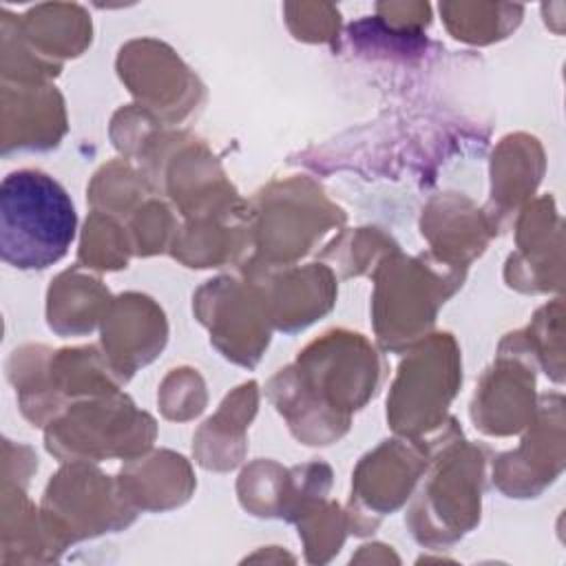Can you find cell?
Here are the masks:
<instances>
[{
    "mask_svg": "<svg viewBox=\"0 0 566 566\" xmlns=\"http://www.w3.org/2000/svg\"><path fill=\"white\" fill-rule=\"evenodd\" d=\"M108 287L82 265L57 274L46 292V323L57 336H84L102 325L111 307Z\"/></svg>",
    "mask_w": 566,
    "mask_h": 566,
    "instance_id": "obj_25",
    "label": "cell"
},
{
    "mask_svg": "<svg viewBox=\"0 0 566 566\" xmlns=\"http://www.w3.org/2000/svg\"><path fill=\"white\" fill-rule=\"evenodd\" d=\"M382 354L358 332L329 329L279 369L265 394L292 436L307 447L338 442L385 378Z\"/></svg>",
    "mask_w": 566,
    "mask_h": 566,
    "instance_id": "obj_1",
    "label": "cell"
},
{
    "mask_svg": "<svg viewBox=\"0 0 566 566\" xmlns=\"http://www.w3.org/2000/svg\"><path fill=\"white\" fill-rule=\"evenodd\" d=\"M535 409V367L500 345L495 363L475 387L471 400L473 424L486 436H513L531 424Z\"/></svg>",
    "mask_w": 566,
    "mask_h": 566,
    "instance_id": "obj_15",
    "label": "cell"
},
{
    "mask_svg": "<svg viewBox=\"0 0 566 566\" xmlns=\"http://www.w3.org/2000/svg\"><path fill=\"white\" fill-rule=\"evenodd\" d=\"M486 447L462 438L449 418L436 431V449L405 515L416 542L440 548L462 539L480 522Z\"/></svg>",
    "mask_w": 566,
    "mask_h": 566,
    "instance_id": "obj_2",
    "label": "cell"
},
{
    "mask_svg": "<svg viewBox=\"0 0 566 566\" xmlns=\"http://www.w3.org/2000/svg\"><path fill=\"white\" fill-rule=\"evenodd\" d=\"M462 385V354L451 332H431L407 352L387 396V422L402 438H429L449 420Z\"/></svg>",
    "mask_w": 566,
    "mask_h": 566,
    "instance_id": "obj_8",
    "label": "cell"
},
{
    "mask_svg": "<svg viewBox=\"0 0 566 566\" xmlns=\"http://www.w3.org/2000/svg\"><path fill=\"white\" fill-rule=\"evenodd\" d=\"M192 312L210 332V343L223 358L252 369L272 338L261 292L254 283L234 276L206 281L192 294Z\"/></svg>",
    "mask_w": 566,
    "mask_h": 566,
    "instance_id": "obj_11",
    "label": "cell"
},
{
    "mask_svg": "<svg viewBox=\"0 0 566 566\" xmlns=\"http://www.w3.org/2000/svg\"><path fill=\"white\" fill-rule=\"evenodd\" d=\"M157 438V422L122 391L71 402L44 427V444L60 462L133 460Z\"/></svg>",
    "mask_w": 566,
    "mask_h": 566,
    "instance_id": "obj_7",
    "label": "cell"
},
{
    "mask_svg": "<svg viewBox=\"0 0 566 566\" xmlns=\"http://www.w3.org/2000/svg\"><path fill=\"white\" fill-rule=\"evenodd\" d=\"M259 385L248 380L232 389L214 416H210L192 436V455L208 471L234 469L245 451V431L256 416Z\"/></svg>",
    "mask_w": 566,
    "mask_h": 566,
    "instance_id": "obj_20",
    "label": "cell"
},
{
    "mask_svg": "<svg viewBox=\"0 0 566 566\" xmlns=\"http://www.w3.org/2000/svg\"><path fill=\"white\" fill-rule=\"evenodd\" d=\"M150 181L126 159H113L104 164L86 188L91 208L115 219H128L146 199H150Z\"/></svg>",
    "mask_w": 566,
    "mask_h": 566,
    "instance_id": "obj_28",
    "label": "cell"
},
{
    "mask_svg": "<svg viewBox=\"0 0 566 566\" xmlns=\"http://www.w3.org/2000/svg\"><path fill=\"white\" fill-rule=\"evenodd\" d=\"M40 511L62 551L80 539L122 531L139 513L124 495L117 478L104 475L82 460L64 462L51 475Z\"/></svg>",
    "mask_w": 566,
    "mask_h": 566,
    "instance_id": "obj_9",
    "label": "cell"
},
{
    "mask_svg": "<svg viewBox=\"0 0 566 566\" xmlns=\"http://www.w3.org/2000/svg\"><path fill=\"white\" fill-rule=\"evenodd\" d=\"M117 482L137 511L159 513L188 502L197 486L188 460L168 449L126 460Z\"/></svg>",
    "mask_w": 566,
    "mask_h": 566,
    "instance_id": "obj_21",
    "label": "cell"
},
{
    "mask_svg": "<svg viewBox=\"0 0 566 566\" xmlns=\"http://www.w3.org/2000/svg\"><path fill=\"white\" fill-rule=\"evenodd\" d=\"M168 340L164 310L146 294L126 292L111 301L102 318V352L122 385L153 363Z\"/></svg>",
    "mask_w": 566,
    "mask_h": 566,
    "instance_id": "obj_16",
    "label": "cell"
},
{
    "mask_svg": "<svg viewBox=\"0 0 566 566\" xmlns=\"http://www.w3.org/2000/svg\"><path fill=\"white\" fill-rule=\"evenodd\" d=\"M544 150L533 135L513 133L500 139L491 159L489 217L500 228L528 203L544 175Z\"/></svg>",
    "mask_w": 566,
    "mask_h": 566,
    "instance_id": "obj_22",
    "label": "cell"
},
{
    "mask_svg": "<svg viewBox=\"0 0 566 566\" xmlns=\"http://www.w3.org/2000/svg\"><path fill=\"white\" fill-rule=\"evenodd\" d=\"M562 469L564 400L562 394H548L537 400L520 447L493 458V482L506 497H537Z\"/></svg>",
    "mask_w": 566,
    "mask_h": 566,
    "instance_id": "obj_14",
    "label": "cell"
},
{
    "mask_svg": "<svg viewBox=\"0 0 566 566\" xmlns=\"http://www.w3.org/2000/svg\"><path fill=\"white\" fill-rule=\"evenodd\" d=\"M250 245V206L234 214L186 219L170 254L186 268H221L237 261Z\"/></svg>",
    "mask_w": 566,
    "mask_h": 566,
    "instance_id": "obj_24",
    "label": "cell"
},
{
    "mask_svg": "<svg viewBox=\"0 0 566 566\" xmlns=\"http://www.w3.org/2000/svg\"><path fill=\"white\" fill-rule=\"evenodd\" d=\"M241 272L261 292L272 327L285 334L305 329L336 303V274L323 263L268 268L248 259Z\"/></svg>",
    "mask_w": 566,
    "mask_h": 566,
    "instance_id": "obj_13",
    "label": "cell"
},
{
    "mask_svg": "<svg viewBox=\"0 0 566 566\" xmlns=\"http://www.w3.org/2000/svg\"><path fill=\"white\" fill-rule=\"evenodd\" d=\"M497 230L486 210H480L471 199L458 192L433 197L427 208H422L420 217V232L431 245L429 252L458 268H469V263L486 250Z\"/></svg>",
    "mask_w": 566,
    "mask_h": 566,
    "instance_id": "obj_19",
    "label": "cell"
},
{
    "mask_svg": "<svg viewBox=\"0 0 566 566\" xmlns=\"http://www.w3.org/2000/svg\"><path fill=\"white\" fill-rule=\"evenodd\" d=\"M396 250L398 243L378 228H356L334 239L323 256L334 259L336 268L343 270V276H356L376 270V265Z\"/></svg>",
    "mask_w": 566,
    "mask_h": 566,
    "instance_id": "obj_31",
    "label": "cell"
},
{
    "mask_svg": "<svg viewBox=\"0 0 566 566\" xmlns=\"http://www.w3.org/2000/svg\"><path fill=\"white\" fill-rule=\"evenodd\" d=\"M133 254V243L126 232V226L119 219L91 210L86 217L80 250H77V265L93 268V270H122L128 265Z\"/></svg>",
    "mask_w": 566,
    "mask_h": 566,
    "instance_id": "obj_29",
    "label": "cell"
},
{
    "mask_svg": "<svg viewBox=\"0 0 566 566\" xmlns=\"http://www.w3.org/2000/svg\"><path fill=\"white\" fill-rule=\"evenodd\" d=\"M248 206L250 261L268 268L294 265L345 223V212L307 177L272 181Z\"/></svg>",
    "mask_w": 566,
    "mask_h": 566,
    "instance_id": "obj_6",
    "label": "cell"
},
{
    "mask_svg": "<svg viewBox=\"0 0 566 566\" xmlns=\"http://www.w3.org/2000/svg\"><path fill=\"white\" fill-rule=\"evenodd\" d=\"M7 15L24 44L38 57L60 69L64 60L82 55L93 40L91 15L80 4L49 2L31 7L22 15H11L9 11Z\"/></svg>",
    "mask_w": 566,
    "mask_h": 566,
    "instance_id": "obj_23",
    "label": "cell"
},
{
    "mask_svg": "<svg viewBox=\"0 0 566 566\" xmlns=\"http://www.w3.org/2000/svg\"><path fill=\"white\" fill-rule=\"evenodd\" d=\"M285 22L303 42H332L340 31V13L334 4H285Z\"/></svg>",
    "mask_w": 566,
    "mask_h": 566,
    "instance_id": "obj_34",
    "label": "cell"
},
{
    "mask_svg": "<svg viewBox=\"0 0 566 566\" xmlns=\"http://www.w3.org/2000/svg\"><path fill=\"white\" fill-rule=\"evenodd\" d=\"M464 279L467 268L444 263L431 252L387 254L374 270L371 318L378 345L407 354L431 334L438 310L462 287Z\"/></svg>",
    "mask_w": 566,
    "mask_h": 566,
    "instance_id": "obj_3",
    "label": "cell"
},
{
    "mask_svg": "<svg viewBox=\"0 0 566 566\" xmlns=\"http://www.w3.org/2000/svg\"><path fill=\"white\" fill-rule=\"evenodd\" d=\"M294 524L305 544V557L312 564L329 562L340 551L349 531L347 513L340 511L338 502L327 497L312 502Z\"/></svg>",
    "mask_w": 566,
    "mask_h": 566,
    "instance_id": "obj_30",
    "label": "cell"
},
{
    "mask_svg": "<svg viewBox=\"0 0 566 566\" xmlns=\"http://www.w3.org/2000/svg\"><path fill=\"white\" fill-rule=\"evenodd\" d=\"M115 66L137 104L166 124L186 119L203 99L199 77L166 42L155 38L126 42Z\"/></svg>",
    "mask_w": 566,
    "mask_h": 566,
    "instance_id": "obj_12",
    "label": "cell"
},
{
    "mask_svg": "<svg viewBox=\"0 0 566 566\" xmlns=\"http://www.w3.org/2000/svg\"><path fill=\"white\" fill-rule=\"evenodd\" d=\"M237 493L248 513L290 522L294 511V473L274 460H254L241 471Z\"/></svg>",
    "mask_w": 566,
    "mask_h": 566,
    "instance_id": "obj_26",
    "label": "cell"
},
{
    "mask_svg": "<svg viewBox=\"0 0 566 566\" xmlns=\"http://www.w3.org/2000/svg\"><path fill=\"white\" fill-rule=\"evenodd\" d=\"M77 212L51 175L38 168L9 172L0 184V254L15 270H46L71 248Z\"/></svg>",
    "mask_w": 566,
    "mask_h": 566,
    "instance_id": "obj_4",
    "label": "cell"
},
{
    "mask_svg": "<svg viewBox=\"0 0 566 566\" xmlns=\"http://www.w3.org/2000/svg\"><path fill=\"white\" fill-rule=\"evenodd\" d=\"M64 133V97L51 82H2V155L51 150Z\"/></svg>",
    "mask_w": 566,
    "mask_h": 566,
    "instance_id": "obj_18",
    "label": "cell"
},
{
    "mask_svg": "<svg viewBox=\"0 0 566 566\" xmlns=\"http://www.w3.org/2000/svg\"><path fill=\"white\" fill-rule=\"evenodd\" d=\"M433 438H394L382 440L374 451L365 453L352 473V497L347 513L349 531L356 535L374 533L385 515L398 511L422 480L431 453Z\"/></svg>",
    "mask_w": 566,
    "mask_h": 566,
    "instance_id": "obj_10",
    "label": "cell"
},
{
    "mask_svg": "<svg viewBox=\"0 0 566 566\" xmlns=\"http://www.w3.org/2000/svg\"><path fill=\"white\" fill-rule=\"evenodd\" d=\"M520 4H486V2H442L440 15L447 31L469 44H491L509 38L522 22Z\"/></svg>",
    "mask_w": 566,
    "mask_h": 566,
    "instance_id": "obj_27",
    "label": "cell"
},
{
    "mask_svg": "<svg viewBox=\"0 0 566 566\" xmlns=\"http://www.w3.org/2000/svg\"><path fill=\"white\" fill-rule=\"evenodd\" d=\"M515 243L504 268L506 285L526 294L562 290V219L551 195L522 208Z\"/></svg>",
    "mask_w": 566,
    "mask_h": 566,
    "instance_id": "obj_17",
    "label": "cell"
},
{
    "mask_svg": "<svg viewBox=\"0 0 566 566\" xmlns=\"http://www.w3.org/2000/svg\"><path fill=\"white\" fill-rule=\"evenodd\" d=\"M7 378L15 387L22 416L33 427H46L75 400L122 387L95 345L55 352L46 345H22L7 360Z\"/></svg>",
    "mask_w": 566,
    "mask_h": 566,
    "instance_id": "obj_5",
    "label": "cell"
},
{
    "mask_svg": "<svg viewBox=\"0 0 566 566\" xmlns=\"http://www.w3.org/2000/svg\"><path fill=\"white\" fill-rule=\"evenodd\" d=\"M157 402L168 420H190L206 407V382L192 367H177L164 378Z\"/></svg>",
    "mask_w": 566,
    "mask_h": 566,
    "instance_id": "obj_33",
    "label": "cell"
},
{
    "mask_svg": "<svg viewBox=\"0 0 566 566\" xmlns=\"http://www.w3.org/2000/svg\"><path fill=\"white\" fill-rule=\"evenodd\" d=\"M126 230L133 243V254L153 256L170 250L179 226L172 210L164 201L150 197L128 217Z\"/></svg>",
    "mask_w": 566,
    "mask_h": 566,
    "instance_id": "obj_32",
    "label": "cell"
}]
</instances>
